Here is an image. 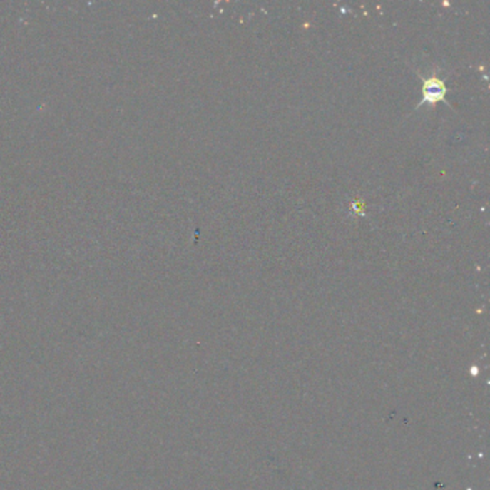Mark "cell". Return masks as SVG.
Instances as JSON below:
<instances>
[{"label":"cell","mask_w":490,"mask_h":490,"mask_svg":"<svg viewBox=\"0 0 490 490\" xmlns=\"http://www.w3.org/2000/svg\"><path fill=\"white\" fill-rule=\"evenodd\" d=\"M423 93H424V101L429 103H437L440 101L441 98L444 96L446 92V86L443 85L441 81L439 79H429L424 82V88H423Z\"/></svg>","instance_id":"cell-1"}]
</instances>
